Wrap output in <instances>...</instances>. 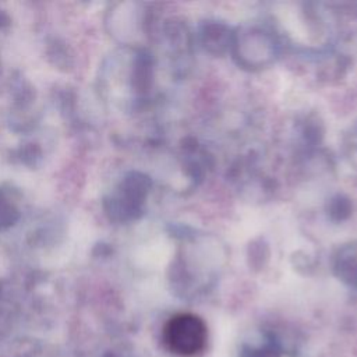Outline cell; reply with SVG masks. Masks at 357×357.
<instances>
[{
    "label": "cell",
    "instance_id": "cell-1",
    "mask_svg": "<svg viewBox=\"0 0 357 357\" xmlns=\"http://www.w3.org/2000/svg\"><path fill=\"white\" fill-rule=\"evenodd\" d=\"M165 347L177 357H195L208 343V328L202 318L191 312L173 315L163 326Z\"/></svg>",
    "mask_w": 357,
    "mask_h": 357
},
{
    "label": "cell",
    "instance_id": "cell-2",
    "mask_svg": "<svg viewBox=\"0 0 357 357\" xmlns=\"http://www.w3.org/2000/svg\"><path fill=\"white\" fill-rule=\"evenodd\" d=\"M236 57L245 67H261L272 60L275 53L273 39L261 31H248L243 35H233Z\"/></svg>",
    "mask_w": 357,
    "mask_h": 357
},
{
    "label": "cell",
    "instance_id": "cell-3",
    "mask_svg": "<svg viewBox=\"0 0 357 357\" xmlns=\"http://www.w3.org/2000/svg\"><path fill=\"white\" fill-rule=\"evenodd\" d=\"M333 262L336 275L350 286L357 287V241L340 247Z\"/></svg>",
    "mask_w": 357,
    "mask_h": 357
},
{
    "label": "cell",
    "instance_id": "cell-4",
    "mask_svg": "<svg viewBox=\"0 0 357 357\" xmlns=\"http://www.w3.org/2000/svg\"><path fill=\"white\" fill-rule=\"evenodd\" d=\"M204 45L208 50L213 53H222L227 49V45L233 42V35L229 33V29L220 24H208L202 32Z\"/></svg>",
    "mask_w": 357,
    "mask_h": 357
},
{
    "label": "cell",
    "instance_id": "cell-5",
    "mask_svg": "<svg viewBox=\"0 0 357 357\" xmlns=\"http://www.w3.org/2000/svg\"><path fill=\"white\" fill-rule=\"evenodd\" d=\"M329 213L333 219H343L344 216H347L350 213V202L349 199L343 198L342 195H337L336 198L332 199L331 202V208H329Z\"/></svg>",
    "mask_w": 357,
    "mask_h": 357
}]
</instances>
